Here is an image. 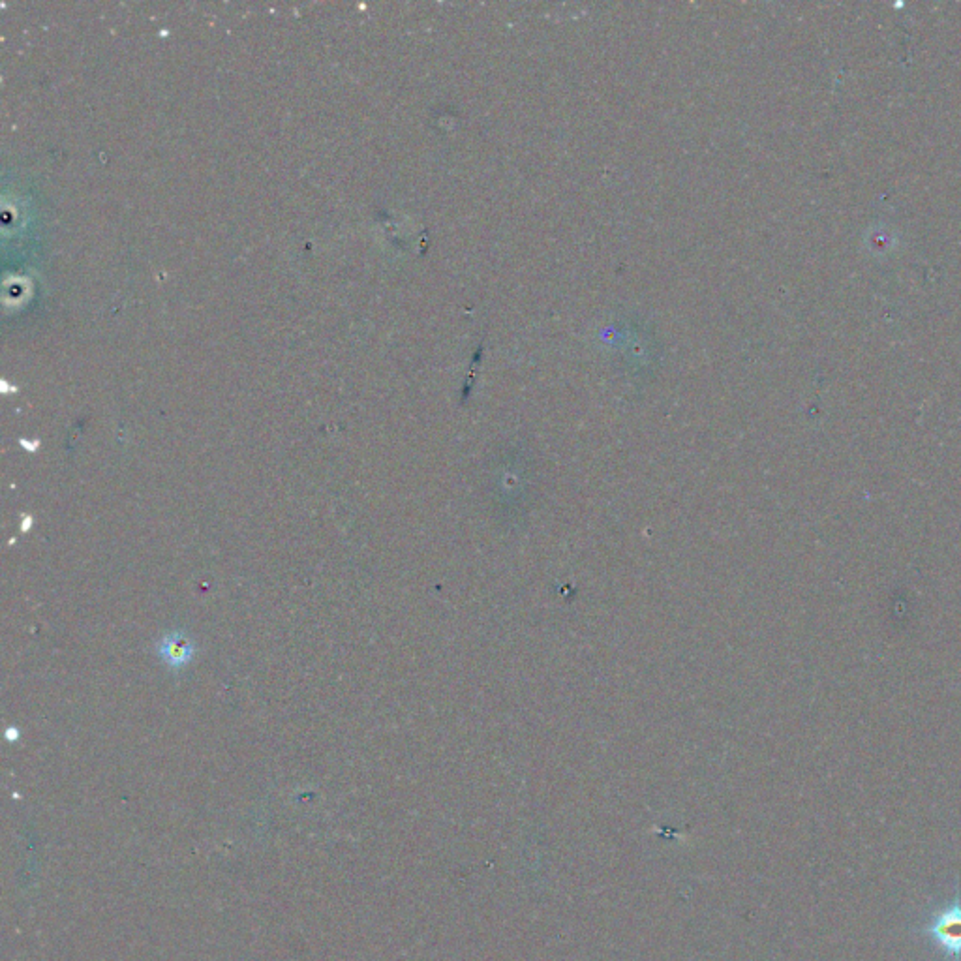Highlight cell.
<instances>
[{
  "mask_svg": "<svg viewBox=\"0 0 961 961\" xmlns=\"http://www.w3.org/2000/svg\"><path fill=\"white\" fill-rule=\"evenodd\" d=\"M918 935L926 937L948 961H961V892L956 888L954 898L933 911L928 922L918 928Z\"/></svg>",
  "mask_w": 961,
  "mask_h": 961,
  "instance_id": "6da1fadb",
  "label": "cell"
},
{
  "mask_svg": "<svg viewBox=\"0 0 961 961\" xmlns=\"http://www.w3.org/2000/svg\"><path fill=\"white\" fill-rule=\"evenodd\" d=\"M156 652L169 669L181 671L196 656V644L183 631H173L158 641Z\"/></svg>",
  "mask_w": 961,
  "mask_h": 961,
  "instance_id": "7a4b0ae2",
  "label": "cell"
}]
</instances>
